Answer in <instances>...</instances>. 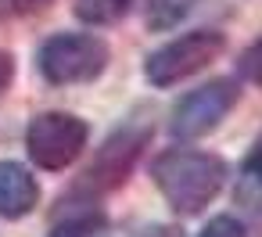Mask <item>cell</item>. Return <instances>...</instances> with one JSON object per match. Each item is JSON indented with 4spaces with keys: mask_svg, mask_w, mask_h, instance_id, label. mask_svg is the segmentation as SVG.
<instances>
[{
    "mask_svg": "<svg viewBox=\"0 0 262 237\" xmlns=\"http://www.w3.org/2000/svg\"><path fill=\"white\" fill-rule=\"evenodd\" d=\"M151 176L169 201L172 212L180 216H198L205 205L215 201V194L226 183V162L208 151H190V147H172L162 151L151 165Z\"/></svg>",
    "mask_w": 262,
    "mask_h": 237,
    "instance_id": "6da1fadb",
    "label": "cell"
},
{
    "mask_svg": "<svg viewBox=\"0 0 262 237\" xmlns=\"http://www.w3.org/2000/svg\"><path fill=\"white\" fill-rule=\"evenodd\" d=\"M233 198H237L248 212L262 216V137L255 140V147L248 151V158H244V165H241V173H237V190H233Z\"/></svg>",
    "mask_w": 262,
    "mask_h": 237,
    "instance_id": "ba28073f",
    "label": "cell"
},
{
    "mask_svg": "<svg viewBox=\"0 0 262 237\" xmlns=\"http://www.w3.org/2000/svg\"><path fill=\"white\" fill-rule=\"evenodd\" d=\"M237 72H241L248 83L262 87V40H255V44L237 58Z\"/></svg>",
    "mask_w": 262,
    "mask_h": 237,
    "instance_id": "7c38bea8",
    "label": "cell"
},
{
    "mask_svg": "<svg viewBox=\"0 0 262 237\" xmlns=\"http://www.w3.org/2000/svg\"><path fill=\"white\" fill-rule=\"evenodd\" d=\"M40 187L18 162H0V219H22L36 208Z\"/></svg>",
    "mask_w": 262,
    "mask_h": 237,
    "instance_id": "52a82bcc",
    "label": "cell"
},
{
    "mask_svg": "<svg viewBox=\"0 0 262 237\" xmlns=\"http://www.w3.org/2000/svg\"><path fill=\"white\" fill-rule=\"evenodd\" d=\"M198 237H244V226H241L233 216H215Z\"/></svg>",
    "mask_w": 262,
    "mask_h": 237,
    "instance_id": "4fadbf2b",
    "label": "cell"
},
{
    "mask_svg": "<svg viewBox=\"0 0 262 237\" xmlns=\"http://www.w3.org/2000/svg\"><path fill=\"white\" fill-rule=\"evenodd\" d=\"M223 47H226L223 33H215V29H194V33H187V36H180V40L158 47V51L147 58L144 76H147V83L158 87V90L176 87L180 79H187V76L201 72L208 61H215V58L223 54Z\"/></svg>",
    "mask_w": 262,
    "mask_h": 237,
    "instance_id": "3957f363",
    "label": "cell"
},
{
    "mask_svg": "<svg viewBox=\"0 0 262 237\" xmlns=\"http://www.w3.org/2000/svg\"><path fill=\"white\" fill-rule=\"evenodd\" d=\"M147 140H151V126L147 122H126L122 130H115L104 140V147L97 151V158L90 162V169L83 173L79 190H86V194H108L119 183H126V176L133 173L140 151L147 147Z\"/></svg>",
    "mask_w": 262,
    "mask_h": 237,
    "instance_id": "5b68a950",
    "label": "cell"
},
{
    "mask_svg": "<svg viewBox=\"0 0 262 237\" xmlns=\"http://www.w3.org/2000/svg\"><path fill=\"white\" fill-rule=\"evenodd\" d=\"M51 237H112L108 219L101 212H76L51 230Z\"/></svg>",
    "mask_w": 262,
    "mask_h": 237,
    "instance_id": "8fae6325",
    "label": "cell"
},
{
    "mask_svg": "<svg viewBox=\"0 0 262 237\" xmlns=\"http://www.w3.org/2000/svg\"><path fill=\"white\" fill-rule=\"evenodd\" d=\"M51 0H0V11L4 15H33L40 8H47Z\"/></svg>",
    "mask_w": 262,
    "mask_h": 237,
    "instance_id": "5bb4252c",
    "label": "cell"
},
{
    "mask_svg": "<svg viewBox=\"0 0 262 237\" xmlns=\"http://www.w3.org/2000/svg\"><path fill=\"white\" fill-rule=\"evenodd\" d=\"M11 76H15V65H11V58H8L4 51H0V90H8Z\"/></svg>",
    "mask_w": 262,
    "mask_h": 237,
    "instance_id": "9a60e30c",
    "label": "cell"
},
{
    "mask_svg": "<svg viewBox=\"0 0 262 237\" xmlns=\"http://www.w3.org/2000/svg\"><path fill=\"white\" fill-rule=\"evenodd\" d=\"M133 8V0H76V18L86 26H112Z\"/></svg>",
    "mask_w": 262,
    "mask_h": 237,
    "instance_id": "30bf717a",
    "label": "cell"
},
{
    "mask_svg": "<svg viewBox=\"0 0 262 237\" xmlns=\"http://www.w3.org/2000/svg\"><path fill=\"white\" fill-rule=\"evenodd\" d=\"M194 8H198V0H147V29L165 33V29L180 26Z\"/></svg>",
    "mask_w": 262,
    "mask_h": 237,
    "instance_id": "9c48e42d",
    "label": "cell"
},
{
    "mask_svg": "<svg viewBox=\"0 0 262 237\" xmlns=\"http://www.w3.org/2000/svg\"><path fill=\"white\" fill-rule=\"evenodd\" d=\"M86 122L69 115V112H43L29 122V133H26V147H29V158L40 165V169H65L72 165L83 147H86Z\"/></svg>",
    "mask_w": 262,
    "mask_h": 237,
    "instance_id": "277c9868",
    "label": "cell"
},
{
    "mask_svg": "<svg viewBox=\"0 0 262 237\" xmlns=\"http://www.w3.org/2000/svg\"><path fill=\"white\" fill-rule=\"evenodd\" d=\"M237 97H241V87H237L233 79H212V83L190 90V94L172 108V122H169L172 137L194 140V137L212 133V130L230 115V108L237 104Z\"/></svg>",
    "mask_w": 262,
    "mask_h": 237,
    "instance_id": "8992f818",
    "label": "cell"
},
{
    "mask_svg": "<svg viewBox=\"0 0 262 237\" xmlns=\"http://www.w3.org/2000/svg\"><path fill=\"white\" fill-rule=\"evenodd\" d=\"M36 65H40V76L54 87L90 83L108 65V44L90 33H61L40 47Z\"/></svg>",
    "mask_w": 262,
    "mask_h": 237,
    "instance_id": "7a4b0ae2",
    "label": "cell"
}]
</instances>
